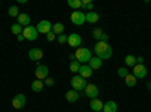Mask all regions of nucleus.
I'll use <instances>...</instances> for the list:
<instances>
[{
  "label": "nucleus",
  "mask_w": 151,
  "mask_h": 112,
  "mask_svg": "<svg viewBox=\"0 0 151 112\" xmlns=\"http://www.w3.org/2000/svg\"><path fill=\"white\" fill-rule=\"evenodd\" d=\"M94 53H95L97 58H100L101 61L110 59L112 58V46L109 43H95Z\"/></svg>",
  "instance_id": "nucleus-1"
},
{
  "label": "nucleus",
  "mask_w": 151,
  "mask_h": 112,
  "mask_svg": "<svg viewBox=\"0 0 151 112\" xmlns=\"http://www.w3.org/2000/svg\"><path fill=\"white\" fill-rule=\"evenodd\" d=\"M92 58V52L86 47H80L76 50V59H77L80 64H88Z\"/></svg>",
  "instance_id": "nucleus-2"
},
{
  "label": "nucleus",
  "mask_w": 151,
  "mask_h": 112,
  "mask_svg": "<svg viewBox=\"0 0 151 112\" xmlns=\"http://www.w3.org/2000/svg\"><path fill=\"white\" fill-rule=\"evenodd\" d=\"M86 85H88L86 79L80 77L79 74H74V76L71 77V86H73L74 91H77V92H79V91H85Z\"/></svg>",
  "instance_id": "nucleus-3"
},
{
  "label": "nucleus",
  "mask_w": 151,
  "mask_h": 112,
  "mask_svg": "<svg viewBox=\"0 0 151 112\" xmlns=\"http://www.w3.org/2000/svg\"><path fill=\"white\" fill-rule=\"evenodd\" d=\"M71 21L73 24H76V26H83V24L86 23V18H85V12L83 11H73L71 12Z\"/></svg>",
  "instance_id": "nucleus-4"
},
{
  "label": "nucleus",
  "mask_w": 151,
  "mask_h": 112,
  "mask_svg": "<svg viewBox=\"0 0 151 112\" xmlns=\"http://www.w3.org/2000/svg\"><path fill=\"white\" fill-rule=\"evenodd\" d=\"M35 76L38 80H45L48 77V67L44 64H36V70H35Z\"/></svg>",
  "instance_id": "nucleus-5"
},
{
  "label": "nucleus",
  "mask_w": 151,
  "mask_h": 112,
  "mask_svg": "<svg viewBox=\"0 0 151 112\" xmlns=\"http://www.w3.org/2000/svg\"><path fill=\"white\" fill-rule=\"evenodd\" d=\"M38 30L35 26H27V27H24L23 29V36H24V40H27V41H35L38 38Z\"/></svg>",
  "instance_id": "nucleus-6"
},
{
  "label": "nucleus",
  "mask_w": 151,
  "mask_h": 112,
  "mask_svg": "<svg viewBox=\"0 0 151 112\" xmlns=\"http://www.w3.org/2000/svg\"><path fill=\"white\" fill-rule=\"evenodd\" d=\"M147 73H148V70H147V67L144 64H136L133 67V73L132 74H133L136 79H144L147 76Z\"/></svg>",
  "instance_id": "nucleus-7"
},
{
  "label": "nucleus",
  "mask_w": 151,
  "mask_h": 112,
  "mask_svg": "<svg viewBox=\"0 0 151 112\" xmlns=\"http://www.w3.org/2000/svg\"><path fill=\"white\" fill-rule=\"evenodd\" d=\"M52 27H53V24L50 23L48 20H41L40 23H38V26H36V30H38V33L47 35L48 32H52Z\"/></svg>",
  "instance_id": "nucleus-8"
},
{
  "label": "nucleus",
  "mask_w": 151,
  "mask_h": 112,
  "mask_svg": "<svg viewBox=\"0 0 151 112\" xmlns=\"http://www.w3.org/2000/svg\"><path fill=\"white\" fill-rule=\"evenodd\" d=\"M26 102L27 98L24 94H17L14 98H12V106H14L15 109H23L24 106H26Z\"/></svg>",
  "instance_id": "nucleus-9"
},
{
  "label": "nucleus",
  "mask_w": 151,
  "mask_h": 112,
  "mask_svg": "<svg viewBox=\"0 0 151 112\" xmlns=\"http://www.w3.org/2000/svg\"><path fill=\"white\" fill-rule=\"evenodd\" d=\"M85 94H86V97H89L91 100H92V98H97V97H98L100 91H98V88H97L95 83H88L86 88H85Z\"/></svg>",
  "instance_id": "nucleus-10"
},
{
  "label": "nucleus",
  "mask_w": 151,
  "mask_h": 112,
  "mask_svg": "<svg viewBox=\"0 0 151 112\" xmlns=\"http://www.w3.org/2000/svg\"><path fill=\"white\" fill-rule=\"evenodd\" d=\"M27 56H29L30 61H38V62H40L42 59V56H44V52L41 50L40 47H35V48H30V50H29Z\"/></svg>",
  "instance_id": "nucleus-11"
},
{
  "label": "nucleus",
  "mask_w": 151,
  "mask_h": 112,
  "mask_svg": "<svg viewBox=\"0 0 151 112\" xmlns=\"http://www.w3.org/2000/svg\"><path fill=\"white\" fill-rule=\"evenodd\" d=\"M68 44L71 47H80L82 44V36L79 33H70L68 35Z\"/></svg>",
  "instance_id": "nucleus-12"
},
{
  "label": "nucleus",
  "mask_w": 151,
  "mask_h": 112,
  "mask_svg": "<svg viewBox=\"0 0 151 112\" xmlns=\"http://www.w3.org/2000/svg\"><path fill=\"white\" fill-rule=\"evenodd\" d=\"M92 68L88 65V64H83V65H80V70H79V76L80 77H83V79H88V77H91L92 76Z\"/></svg>",
  "instance_id": "nucleus-13"
},
{
  "label": "nucleus",
  "mask_w": 151,
  "mask_h": 112,
  "mask_svg": "<svg viewBox=\"0 0 151 112\" xmlns=\"http://www.w3.org/2000/svg\"><path fill=\"white\" fill-rule=\"evenodd\" d=\"M17 23L23 27H27V26H30V17L27 14H24V12H20V15L17 17Z\"/></svg>",
  "instance_id": "nucleus-14"
},
{
  "label": "nucleus",
  "mask_w": 151,
  "mask_h": 112,
  "mask_svg": "<svg viewBox=\"0 0 151 112\" xmlns=\"http://www.w3.org/2000/svg\"><path fill=\"white\" fill-rule=\"evenodd\" d=\"M85 18H86V21L89 23V24H95V23L100 21L98 12H94V11H91V12H85Z\"/></svg>",
  "instance_id": "nucleus-15"
},
{
  "label": "nucleus",
  "mask_w": 151,
  "mask_h": 112,
  "mask_svg": "<svg viewBox=\"0 0 151 112\" xmlns=\"http://www.w3.org/2000/svg\"><path fill=\"white\" fill-rule=\"evenodd\" d=\"M103 106H104V103L100 100V98H92L91 103H89V108L92 111H95V112H101L103 111Z\"/></svg>",
  "instance_id": "nucleus-16"
},
{
  "label": "nucleus",
  "mask_w": 151,
  "mask_h": 112,
  "mask_svg": "<svg viewBox=\"0 0 151 112\" xmlns=\"http://www.w3.org/2000/svg\"><path fill=\"white\" fill-rule=\"evenodd\" d=\"M88 65H89L92 70H100V68L103 67V61L100 59V58H97V56H92L91 61L88 62Z\"/></svg>",
  "instance_id": "nucleus-17"
},
{
  "label": "nucleus",
  "mask_w": 151,
  "mask_h": 112,
  "mask_svg": "<svg viewBox=\"0 0 151 112\" xmlns=\"http://www.w3.org/2000/svg\"><path fill=\"white\" fill-rule=\"evenodd\" d=\"M116 111H118V105H116V102H113V100L106 102L104 106H103V112H116Z\"/></svg>",
  "instance_id": "nucleus-18"
},
{
  "label": "nucleus",
  "mask_w": 151,
  "mask_h": 112,
  "mask_svg": "<svg viewBox=\"0 0 151 112\" xmlns=\"http://www.w3.org/2000/svg\"><path fill=\"white\" fill-rule=\"evenodd\" d=\"M44 86H45V85H44V80H38V79H36V80L32 82L30 88H32L33 92H41V91L44 90Z\"/></svg>",
  "instance_id": "nucleus-19"
},
{
  "label": "nucleus",
  "mask_w": 151,
  "mask_h": 112,
  "mask_svg": "<svg viewBox=\"0 0 151 112\" xmlns=\"http://www.w3.org/2000/svg\"><path fill=\"white\" fill-rule=\"evenodd\" d=\"M65 98H67V102H70V103H76V102L79 100V92L74 91V90H70L65 94Z\"/></svg>",
  "instance_id": "nucleus-20"
},
{
  "label": "nucleus",
  "mask_w": 151,
  "mask_h": 112,
  "mask_svg": "<svg viewBox=\"0 0 151 112\" xmlns=\"http://www.w3.org/2000/svg\"><path fill=\"white\" fill-rule=\"evenodd\" d=\"M64 29H65V26H64L62 23H55L53 27H52V32L58 36V35H60V33H64Z\"/></svg>",
  "instance_id": "nucleus-21"
},
{
  "label": "nucleus",
  "mask_w": 151,
  "mask_h": 112,
  "mask_svg": "<svg viewBox=\"0 0 151 112\" xmlns=\"http://www.w3.org/2000/svg\"><path fill=\"white\" fill-rule=\"evenodd\" d=\"M124 62H125V65H127V67H134L136 65V56L127 55V56L124 58Z\"/></svg>",
  "instance_id": "nucleus-22"
},
{
  "label": "nucleus",
  "mask_w": 151,
  "mask_h": 112,
  "mask_svg": "<svg viewBox=\"0 0 151 112\" xmlns=\"http://www.w3.org/2000/svg\"><path fill=\"white\" fill-rule=\"evenodd\" d=\"M124 80H125V85H127L129 88H132V86H134V85H136V80H137V79H136V77L133 76L132 73H129V76L125 77Z\"/></svg>",
  "instance_id": "nucleus-23"
},
{
  "label": "nucleus",
  "mask_w": 151,
  "mask_h": 112,
  "mask_svg": "<svg viewBox=\"0 0 151 112\" xmlns=\"http://www.w3.org/2000/svg\"><path fill=\"white\" fill-rule=\"evenodd\" d=\"M68 6L74 11H79L82 8V0H68Z\"/></svg>",
  "instance_id": "nucleus-24"
},
{
  "label": "nucleus",
  "mask_w": 151,
  "mask_h": 112,
  "mask_svg": "<svg viewBox=\"0 0 151 112\" xmlns=\"http://www.w3.org/2000/svg\"><path fill=\"white\" fill-rule=\"evenodd\" d=\"M23 29H24V27H23V26H20L18 23H17V24H12V26H11V32L14 33V35H17V36L23 33Z\"/></svg>",
  "instance_id": "nucleus-25"
},
{
  "label": "nucleus",
  "mask_w": 151,
  "mask_h": 112,
  "mask_svg": "<svg viewBox=\"0 0 151 112\" xmlns=\"http://www.w3.org/2000/svg\"><path fill=\"white\" fill-rule=\"evenodd\" d=\"M80 70V62L79 61H71L70 62V71L71 73H79Z\"/></svg>",
  "instance_id": "nucleus-26"
},
{
  "label": "nucleus",
  "mask_w": 151,
  "mask_h": 112,
  "mask_svg": "<svg viewBox=\"0 0 151 112\" xmlns=\"http://www.w3.org/2000/svg\"><path fill=\"white\" fill-rule=\"evenodd\" d=\"M8 14H9V17H18V15H20V11H18V8H17L15 5H12V6H9V9H8Z\"/></svg>",
  "instance_id": "nucleus-27"
},
{
  "label": "nucleus",
  "mask_w": 151,
  "mask_h": 112,
  "mask_svg": "<svg viewBox=\"0 0 151 112\" xmlns=\"http://www.w3.org/2000/svg\"><path fill=\"white\" fill-rule=\"evenodd\" d=\"M103 33H104V32H103L101 29H100V27H95V29L92 30V36L97 40V43L100 41V38H101V35H103Z\"/></svg>",
  "instance_id": "nucleus-28"
},
{
  "label": "nucleus",
  "mask_w": 151,
  "mask_h": 112,
  "mask_svg": "<svg viewBox=\"0 0 151 112\" xmlns=\"http://www.w3.org/2000/svg\"><path fill=\"white\" fill-rule=\"evenodd\" d=\"M56 41H58L59 44H65V43H68V35H65V33L58 35V36H56Z\"/></svg>",
  "instance_id": "nucleus-29"
},
{
  "label": "nucleus",
  "mask_w": 151,
  "mask_h": 112,
  "mask_svg": "<svg viewBox=\"0 0 151 112\" xmlns=\"http://www.w3.org/2000/svg\"><path fill=\"white\" fill-rule=\"evenodd\" d=\"M118 76L122 77V79H125V77L129 76V70L125 68V67H119V68H118Z\"/></svg>",
  "instance_id": "nucleus-30"
},
{
  "label": "nucleus",
  "mask_w": 151,
  "mask_h": 112,
  "mask_svg": "<svg viewBox=\"0 0 151 112\" xmlns=\"http://www.w3.org/2000/svg\"><path fill=\"white\" fill-rule=\"evenodd\" d=\"M44 85H45V86H50V88H52V86L55 85V79H52V77H47V79L44 80Z\"/></svg>",
  "instance_id": "nucleus-31"
},
{
  "label": "nucleus",
  "mask_w": 151,
  "mask_h": 112,
  "mask_svg": "<svg viewBox=\"0 0 151 112\" xmlns=\"http://www.w3.org/2000/svg\"><path fill=\"white\" fill-rule=\"evenodd\" d=\"M45 38H47V41H55V40H56V35H55L53 32H48Z\"/></svg>",
  "instance_id": "nucleus-32"
},
{
  "label": "nucleus",
  "mask_w": 151,
  "mask_h": 112,
  "mask_svg": "<svg viewBox=\"0 0 151 112\" xmlns=\"http://www.w3.org/2000/svg\"><path fill=\"white\" fill-rule=\"evenodd\" d=\"M91 2V0H83V2H82V9H86L88 8V3H89Z\"/></svg>",
  "instance_id": "nucleus-33"
},
{
  "label": "nucleus",
  "mask_w": 151,
  "mask_h": 112,
  "mask_svg": "<svg viewBox=\"0 0 151 112\" xmlns=\"http://www.w3.org/2000/svg\"><path fill=\"white\" fill-rule=\"evenodd\" d=\"M86 9H88V12L94 11V3H92V2H89V3H88V8H86Z\"/></svg>",
  "instance_id": "nucleus-34"
},
{
  "label": "nucleus",
  "mask_w": 151,
  "mask_h": 112,
  "mask_svg": "<svg viewBox=\"0 0 151 112\" xmlns=\"http://www.w3.org/2000/svg\"><path fill=\"white\" fill-rule=\"evenodd\" d=\"M136 64H144V58L142 56H137L136 58Z\"/></svg>",
  "instance_id": "nucleus-35"
},
{
  "label": "nucleus",
  "mask_w": 151,
  "mask_h": 112,
  "mask_svg": "<svg viewBox=\"0 0 151 112\" xmlns=\"http://www.w3.org/2000/svg\"><path fill=\"white\" fill-rule=\"evenodd\" d=\"M17 40H18V41H20V43H21V41H24V36H23V33H21V35H18V36H17Z\"/></svg>",
  "instance_id": "nucleus-36"
},
{
  "label": "nucleus",
  "mask_w": 151,
  "mask_h": 112,
  "mask_svg": "<svg viewBox=\"0 0 151 112\" xmlns=\"http://www.w3.org/2000/svg\"><path fill=\"white\" fill-rule=\"evenodd\" d=\"M147 88H148V91H150V92H151V80H150V82H148V83H147Z\"/></svg>",
  "instance_id": "nucleus-37"
},
{
  "label": "nucleus",
  "mask_w": 151,
  "mask_h": 112,
  "mask_svg": "<svg viewBox=\"0 0 151 112\" xmlns=\"http://www.w3.org/2000/svg\"><path fill=\"white\" fill-rule=\"evenodd\" d=\"M70 59L71 61H76V55H70Z\"/></svg>",
  "instance_id": "nucleus-38"
},
{
  "label": "nucleus",
  "mask_w": 151,
  "mask_h": 112,
  "mask_svg": "<svg viewBox=\"0 0 151 112\" xmlns=\"http://www.w3.org/2000/svg\"><path fill=\"white\" fill-rule=\"evenodd\" d=\"M150 98H151V95H150Z\"/></svg>",
  "instance_id": "nucleus-39"
},
{
  "label": "nucleus",
  "mask_w": 151,
  "mask_h": 112,
  "mask_svg": "<svg viewBox=\"0 0 151 112\" xmlns=\"http://www.w3.org/2000/svg\"><path fill=\"white\" fill-rule=\"evenodd\" d=\"M101 112H103V111H101Z\"/></svg>",
  "instance_id": "nucleus-40"
}]
</instances>
